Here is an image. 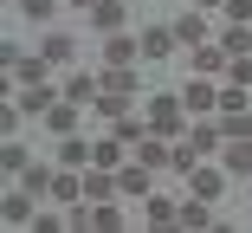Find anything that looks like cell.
<instances>
[{
	"label": "cell",
	"instance_id": "obj_1",
	"mask_svg": "<svg viewBox=\"0 0 252 233\" xmlns=\"http://www.w3.org/2000/svg\"><path fill=\"white\" fill-rule=\"evenodd\" d=\"M97 78H104V98H97V110H104V117H123L136 98H149V91H142V71H136V65H104Z\"/></svg>",
	"mask_w": 252,
	"mask_h": 233
},
{
	"label": "cell",
	"instance_id": "obj_2",
	"mask_svg": "<svg viewBox=\"0 0 252 233\" xmlns=\"http://www.w3.org/2000/svg\"><path fill=\"white\" fill-rule=\"evenodd\" d=\"M181 123H188V104H181V91H149V130L156 136H181Z\"/></svg>",
	"mask_w": 252,
	"mask_h": 233
},
{
	"label": "cell",
	"instance_id": "obj_3",
	"mask_svg": "<svg viewBox=\"0 0 252 233\" xmlns=\"http://www.w3.org/2000/svg\"><path fill=\"white\" fill-rule=\"evenodd\" d=\"M149 181H156V168H149V162H142V156H136V162H123V168H117V188H123V195H129V201H149V195H156V188H149Z\"/></svg>",
	"mask_w": 252,
	"mask_h": 233
},
{
	"label": "cell",
	"instance_id": "obj_4",
	"mask_svg": "<svg viewBox=\"0 0 252 233\" xmlns=\"http://www.w3.org/2000/svg\"><path fill=\"white\" fill-rule=\"evenodd\" d=\"M45 71H52V59H45V52H39V59H32V52H13V65H7L13 84H52Z\"/></svg>",
	"mask_w": 252,
	"mask_h": 233
},
{
	"label": "cell",
	"instance_id": "obj_5",
	"mask_svg": "<svg viewBox=\"0 0 252 233\" xmlns=\"http://www.w3.org/2000/svg\"><path fill=\"white\" fill-rule=\"evenodd\" d=\"M181 104H188V117H207V110H220V91L194 71V78H188V91H181Z\"/></svg>",
	"mask_w": 252,
	"mask_h": 233
},
{
	"label": "cell",
	"instance_id": "obj_6",
	"mask_svg": "<svg viewBox=\"0 0 252 233\" xmlns=\"http://www.w3.org/2000/svg\"><path fill=\"white\" fill-rule=\"evenodd\" d=\"M78 117H84V104H71V98H59V104H52V110H45L39 123H45V130H52V136H78Z\"/></svg>",
	"mask_w": 252,
	"mask_h": 233
},
{
	"label": "cell",
	"instance_id": "obj_7",
	"mask_svg": "<svg viewBox=\"0 0 252 233\" xmlns=\"http://www.w3.org/2000/svg\"><path fill=\"white\" fill-rule=\"evenodd\" d=\"M32 201H39V195L13 181V188H7V207H0V214H7V227H32V220H39V214H32Z\"/></svg>",
	"mask_w": 252,
	"mask_h": 233
},
{
	"label": "cell",
	"instance_id": "obj_8",
	"mask_svg": "<svg viewBox=\"0 0 252 233\" xmlns=\"http://www.w3.org/2000/svg\"><path fill=\"white\" fill-rule=\"evenodd\" d=\"M220 168H226L233 181H252V136H239V143L220 149Z\"/></svg>",
	"mask_w": 252,
	"mask_h": 233
},
{
	"label": "cell",
	"instance_id": "obj_9",
	"mask_svg": "<svg viewBox=\"0 0 252 233\" xmlns=\"http://www.w3.org/2000/svg\"><path fill=\"white\" fill-rule=\"evenodd\" d=\"M188 188H194L200 201H220V188H226V168H207V162H194V168H188Z\"/></svg>",
	"mask_w": 252,
	"mask_h": 233
},
{
	"label": "cell",
	"instance_id": "obj_10",
	"mask_svg": "<svg viewBox=\"0 0 252 233\" xmlns=\"http://www.w3.org/2000/svg\"><path fill=\"white\" fill-rule=\"evenodd\" d=\"M142 59V39H129V33H104V65H136Z\"/></svg>",
	"mask_w": 252,
	"mask_h": 233
},
{
	"label": "cell",
	"instance_id": "obj_11",
	"mask_svg": "<svg viewBox=\"0 0 252 233\" xmlns=\"http://www.w3.org/2000/svg\"><path fill=\"white\" fill-rule=\"evenodd\" d=\"M13 104H20L26 117H45V110L59 104V91H52V84H20V98H13Z\"/></svg>",
	"mask_w": 252,
	"mask_h": 233
},
{
	"label": "cell",
	"instance_id": "obj_12",
	"mask_svg": "<svg viewBox=\"0 0 252 233\" xmlns=\"http://www.w3.org/2000/svg\"><path fill=\"white\" fill-rule=\"evenodd\" d=\"M117 168H84V201H117Z\"/></svg>",
	"mask_w": 252,
	"mask_h": 233
},
{
	"label": "cell",
	"instance_id": "obj_13",
	"mask_svg": "<svg viewBox=\"0 0 252 233\" xmlns=\"http://www.w3.org/2000/svg\"><path fill=\"white\" fill-rule=\"evenodd\" d=\"M97 143H84V136H59V168H91Z\"/></svg>",
	"mask_w": 252,
	"mask_h": 233
},
{
	"label": "cell",
	"instance_id": "obj_14",
	"mask_svg": "<svg viewBox=\"0 0 252 233\" xmlns=\"http://www.w3.org/2000/svg\"><path fill=\"white\" fill-rule=\"evenodd\" d=\"M175 45H181V39H175V26H142V59H168Z\"/></svg>",
	"mask_w": 252,
	"mask_h": 233
},
{
	"label": "cell",
	"instance_id": "obj_15",
	"mask_svg": "<svg viewBox=\"0 0 252 233\" xmlns=\"http://www.w3.org/2000/svg\"><path fill=\"white\" fill-rule=\"evenodd\" d=\"M123 20H129L123 0H97V7H91V26H97V33H123Z\"/></svg>",
	"mask_w": 252,
	"mask_h": 233
},
{
	"label": "cell",
	"instance_id": "obj_16",
	"mask_svg": "<svg viewBox=\"0 0 252 233\" xmlns=\"http://www.w3.org/2000/svg\"><path fill=\"white\" fill-rule=\"evenodd\" d=\"M39 52L52 59V65H71V59H78V39H71V33H45V39H39Z\"/></svg>",
	"mask_w": 252,
	"mask_h": 233
},
{
	"label": "cell",
	"instance_id": "obj_17",
	"mask_svg": "<svg viewBox=\"0 0 252 233\" xmlns=\"http://www.w3.org/2000/svg\"><path fill=\"white\" fill-rule=\"evenodd\" d=\"M52 175H59L52 162H26V168H20L13 181H20V188H32V195H52Z\"/></svg>",
	"mask_w": 252,
	"mask_h": 233
},
{
	"label": "cell",
	"instance_id": "obj_18",
	"mask_svg": "<svg viewBox=\"0 0 252 233\" xmlns=\"http://www.w3.org/2000/svg\"><path fill=\"white\" fill-rule=\"evenodd\" d=\"M175 214H181V201H168V195H149L142 201V220L149 227H175Z\"/></svg>",
	"mask_w": 252,
	"mask_h": 233
},
{
	"label": "cell",
	"instance_id": "obj_19",
	"mask_svg": "<svg viewBox=\"0 0 252 233\" xmlns=\"http://www.w3.org/2000/svg\"><path fill=\"white\" fill-rule=\"evenodd\" d=\"M110 136H117V143H123V149H136V143H142V136H149V123L123 110V117H110Z\"/></svg>",
	"mask_w": 252,
	"mask_h": 233
},
{
	"label": "cell",
	"instance_id": "obj_20",
	"mask_svg": "<svg viewBox=\"0 0 252 233\" xmlns=\"http://www.w3.org/2000/svg\"><path fill=\"white\" fill-rule=\"evenodd\" d=\"M123 220H129V214H123L117 201H91V227H97V233H117Z\"/></svg>",
	"mask_w": 252,
	"mask_h": 233
},
{
	"label": "cell",
	"instance_id": "obj_21",
	"mask_svg": "<svg viewBox=\"0 0 252 233\" xmlns=\"http://www.w3.org/2000/svg\"><path fill=\"white\" fill-rule=\"evenodd\" d=\"M175 39H181V45H207V20H200V7L175 20Z\"/></svg>",
	"mask_w": 252,
	"mask_h": 233
},
{
	"label": "cell",
	"instance_id": "obj_22",
	"mask_svg": "<svg viewBox=\"0 0 252 233\" xmlns=\"http://www.w3.org/2000/svg\"><path fill=\"white\" fill-rule=\"evenodd\" d=\"M194 71H226V45H194Z\"/></svg>",
	"mask_w": 252,
	"mask_h": 233
},
{
	"label": "cell",
	"instance_id": "obj_23",
	"mask_svg": "<svg viewBox=\"0 0 252 233\" xmlns=\"http://www.w3.org/2000/svg\"><path fill=\"white\" fill-rule=\"evenodd\" d=\"M220 130H226V143L252 136V110H220Z\"/></svg>",
	"mask_w": 252,
	"mask_h": 233
},
{
	"label": "cell",
	"instance_id": "obj_24",
	"mask_svg": "<svg viewBox=\"0 0 252 233\" xmlns=\"http://www.w3.org/2000/svg\"><path fill=\"white\" fill-rule=\"evenodd\" d=\"M91 168H123V143H117V136H104V143H97Z\"/></svg>",
	"mask_w": 252,
	"mask_h": 233
},
{
	"label": "cell",
	"instance_id": "obj_25",
	"mask_svg": "<svg viewBox=\"0 0 252 233\" xmlns=\"http://www.w3.org/2000/svg\"><path fill=\"white\" fill-rule=\"evenodd\" d=\"M220 45H226V59H246V52H252V26H226Z\"/></svg>",
	"mask_w": 252,
	"mask_h": 233
},
{
	"label": "cell",
	"instance_id": "obj_26",
	"mask_svg": "<svg viewBox=\"0 0 252 233\" xmlns=\"http://www.w3.org/2000/svg\"><path fill=\"white\" fill-rule=\"evenodd\" d=\"M26 162H32V156H26V149H20V143H13V136H7V149H0V168H7V175H20V168H26Z\"/></svg>",
	"mask_w": 252,
	"mask_h": 233
},
{
	"label": "cell",
	"instance_id": "obj_27",
	"mask_svg": "<svg viewBox=\"0 0 252 233\" xmlns=\"http://www.w3.org/2000/svg\"><path fill=\"white\" fill-rule=\"evenodd\" d=\"M20 13H26V20H39V26H45V20H52V13H59V0H20Z\"/></svg>",
	"mask_w": 252,
	"mask_h": 233
},
{
	"label": "cell",
	"instance_id": "obj_28",
	"mask_svg": "<svg viewBox=\"0 0 252 233\" xmlns=\"http://www.w3.org/2000/svg\"><path fill=\"white\" fill-rule=\"evenodd\" d=\"M226 78H233V84H252V52H246V59H226Z\"/></svg>",
	"mask_w": 252,
	"mask_h": 233
},
{
	"label": "cell",
	"instance_id": "obj_29",
	"mask_svg": "<svg viewBox=\"0 0 252 233\" xmlns=\"http://www.w3.org/2000/svg\"><path fill=\"white\" fill-rule=\"evenodd\" d=\"M226 20L233 26H252V0H226Z\"/></svg>",
	"mask_w": 252,
	"mask_h": 233
},
{
	"label": "cell",
	"instance_id": "obj_30",
	"mask_svg": "<svg viewBox=\"0 0 252 233\" xmlns=\"http://www.w3.org/2000/svg\"><path fill=\"white\" fill-rule=\"evenodd\" d=\"M194 7H226V0H194Z\"/></svg>",
	"mask_w": 252,
	"mask_h": 233
},
{
	"label": "cell",
	"instance_id": "obj_31",
	"mask_svg": "<svg viewBox=\"0 0 252 233\" xmlns=\"http://www.w3.org/2000/svg\"><path fill=\"white\" fill-rule=\"evenodd\" d=\"M246 201H252V181H246Z\"/></svg>",
	"mask_w": 252,
	"mask_h": 233
}]
</instances>
